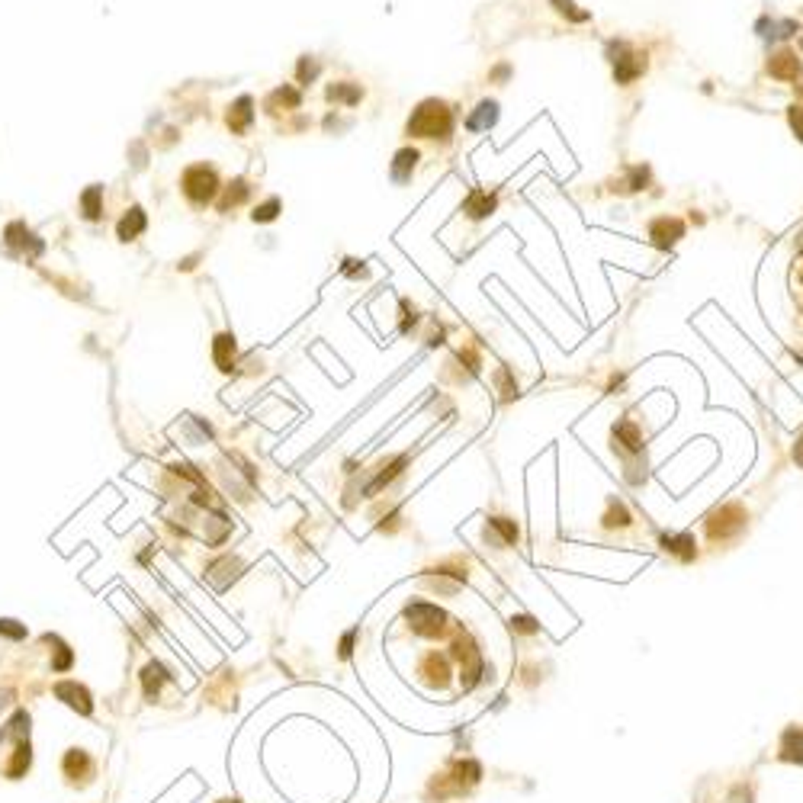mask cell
I'll return each mask as SVG.
<instances>
[{"label":"cell","mask_w":803,"mask_h":803,"mask_svg":"<svg viewBox=\"0 0 803 803\" xmlns=\"http://www.w3.org/2000/svg\"><path fill=\"white\" fill-rule=\"evenodd\" d=\"M454 132V113L441 100H428L415 110V116L409 119V135L415 138H447Z\"/></svg>","instance_id":"1"},{"label":"cell","mask_w":803,"mask_h":803,"mask_svg":"<svg viewBox=\"0 0 803 803\" xmlns=\"http://www.w3.org/2000/svg\"><path fill=\"white\" fill-rule=\"evenodd\" d=\"M409 620H411V630H415V633H421V636H434V633H441L444 630V620H447V617H444V610L441 608H434V604H411L409 608Z\"/></svg>","instance_id":"2"},{"label":"cell","mask_w":803,"mask_h":803,"mask_svg":"<svg viewBox=\"0 0 803 803\" xmlns=\"http://www.w3.org/2000/svg\"><path fill=\"white\" fill-rule=\"evenodd\" d=\"M745 527V511L739 505H726L720 508V511L710 514V521H707V531H710V537H732V533H739Z\"/></svg>","instance_id":"3"},{"label":"cell","mask_w":803,"mask_h":803,"mask_svg":"<svg viewBox=\"0 0 803 803\" xmlns=\"http://www.w3.org/2000/svg\"><path fill=\"white\" fill-rule=\"evenodd\" d=\"M183 187H187L190 200L206 203V200H213V193H215V174L206 168H193V170H187V177H183Z\"/></svg>","instance_id":"4"},{"label":"cell","mask_w":803,"mask_h":803,"mask_svg":"<svg viewBox=\"0 0 803 803\" xmlns=\"http://www.w3.org/2000/svg\"><path fill=\"white\" fill-rule=\"evenodd\" d=\"M649 235L655 238V245H659V247H668V245H675V241L685 235V225H681L678 219H655L653 228H649Z\"/></svg>","instance_id":"5"},{"label":"cell","mask_w":803,"mask_h":803,"mask_svg":"<svg viewBox=\"0 0 803 803\" xmlns=\"http://www.w3.org/2000/svg\"><path fill=\"white\" fill-rule=\"evenodd\" d=\"M797 71H800V61H797L794 52H777L768 61V74L777 81H797Z\"/></svg>","instance_id":"6"},{"label":"cell","mask_w":803,"mask_h":803,"mask_svg":"<svg viewBox=\"0 0 803 803\" xmlns=\"http://www.w3.org/2000/svg\"><path fill=\"white\" fill-rule=\"evenodd\" d=\"M55 694H58V697H65L68 704H71L74 710H81V713H91L93 710L91 694H87L81 685H74V681H61V685L55 687Z\"/></svg>","instance_id":"7"},{"label":"cell","mask_w":803,"mask_h":803,"mask_svg":"<svg viewBox=\"0 0 803 803\" xmlns=\"http://www.w3.org/2000/svg\"><path fill=\"white\" fill-rule=\"evenodd\" d=\"M91 771H93V764H91V758H87V752L71 749L65 755V774L71 777V781H87Z\"/></svg>","instance_id":"8"},{"label":"cell","mask_w":803,"mask_h":803,"mask_svg":"<svg viewBox=\"0 0 803 803\" xmlns=\"http://www.w3.org/2000/svg\"><path fill=\"white\" fill-rule=\"evenodd\" d=\"M415 164H418V151L415 148H402L399 155H395V161H392V180L395 183H405L411 177V170H415Z\"/></svg>","instance_id":"9"},{"label":"cell","mask_w":803,"mask_h":803,"mask_svg":"<svg viewBox=\"0 0 803 803\" xmlns=\"http://www.w3.org/2000/svg\"><path fill=\"white\" fill-rule=\"evenodd\" d=\"M614 441L620 444L623 450H630V454H633V450H640V447H643L640 428H636L633 421H617V424H614Z\"/></svg>","instance_id":"10"},{"label":"cell","mask_w":803,"mask_h":803,"mask_svg":"<svg viewBox=\"0 0 803 803\" xmlns=\"http://www.w3.org/2000/svg\"><path fill=\"white\" fill-rule=\"evenodd\" d=\"M781 758L803 764V730H787L781 739Z\"/></svg>","instance_id":"11"},{"label":"cell","mask_w":803,"mask_h":803,"mask_svg":"<svg viewBox=\"0 0 803 803\" xmlns=\"http://www.w3.org/2000/svg\"><path fill=\"white\" fill-rule=\"evenodd\" d=\"M662 543H665V550H668V553H675V556H681V559H691V556H694V537H691V533H678V537H665Z\"/></svg>","instance_id":"12"},{"label":"cell","mask_w":803,"mask_h":803,"mask_svg":"<svg viewBox=\"0 0 803 803\" xmlns=\"http://www.w3.org/2000/svg\"><path fill=\"white\" fill-rule=\"evenodd\" d=\"M495 119H498V106H495V103H479L476 116L469 119V129H473V132L489 129V126H495Z\"/></svg>","instance_id":"13"},{"label":"cell","mask_w":803,"mask_h":803,"mask_svg":"<svg viewBox=\"0 0 803 803\" xmlns=\"http://www.w3.org/2000/svg\"><path fill=\"white\" fill-rule=\"evenodd\" d=\"M495 209V196H489V193H473L466 200V213L473 215V219H482V215H489Z\"/></svg>","instance_id":"14"},{"label":"cell","mask_w":803,"mask_h":803,"mask_svg":"<svg viewBox=\"0 0 803 803\" xmlns=\"http://www.w3.org/2000/svg\"><path fill=\"white\" fill-rule=\"evenodd\" d=\"M29 758H33L29 755V742L20 739V742H16V752H14V762L7 764V777H20L23 771L29 768Z\"/></svg>","instance_id":"15"},{"label":"cell","mask_w":803,"mask_h":803,"mask_svg":"<svg viewBox=\"0 0 803 803\" xmlns=\"http://www.w3.org/2000/svg\"><path fill=\"white\" fill-rule=\"evenodd\" d=\"M142 678H145V694H148V697H155V694H158V687H161L164 681H168V675H164V668L158 665V662H151V665L145 668V675H142Z\"/></svg>","instance_id":"16"},{"label":"cell","mask_w":803,"mask_h":803,"mask_svg":"<svg viewBox=\"0 0 803 803\" xmlns=\"http://www.w3.org/2000/svg\"><path fill=\"white\" fill-rule=\"evenodd\" d=\"M142 228H145V215H142V209H132V213L123 219V225H119V235H123V238H132V235H138Z\"/></svg>","instance_id":"17"},{"label":"cell","mask_w":803,"mask_h":803,"mask_svg":"<svg viewBox=\"0 0 803 803\" xmlns=\"http://www.w3.org/2000/svg\"><path fill=\"white\" fill-rule=\"evenodd\" d=\"M764 29H771L768 36H790V33H797V23H768V20H762V23H758V33H764Z\"/></svg>","instance_id":"18"},{"label":"cell","mask_w":803,"mask_h":803,"mask_svg":"<svg viewBox=\"0 0 803 803\" xmlns=\"http://www.w3.org/2000/svg\"><path fill=\"white\" fill-rule=\"evenodd\" d=\"M553 4H556L559 14H566L569 20H576V23L588 20V14H585V10H576V4H572V0H553Z\"/></svg>","instance_id":"19"},{"label":"cell","mask_w":803,"mask_h":803,"mask_svg":"<svg viewBox=\"0 0 803 803\" xmlns=\"http://www.w3.org/2000/svg\"><path fill=\"white\" fill-rule=\"evenodd\" d=\"M0 633L10 636V640H23V636H26V627H20L16 620H0Z\"/></svg>","instance_id":"20"},{"label":"cell","mask_w":803,"mask_h":803,"mask_svg":"<svg viewBox=\"0 0 803 803\" xmlns=\"http://www.w3.org/2000/svg\"><path fill=\"white\" fill-rule=\"evenodd\" d=\"M328 97H331V100H347V103H357V100H360V91H344V87H331Z\"/></svg>","instance_id":"21"},{"label":"cell","mask_w":803,"mask_h":803,"mask_svg":"<svg viewBox=\"0 0 803 803\" xmlns=\"http://www.w3.org/2000/svg\"><path fill=\"white\" fill-rule=\"evenodd\" d=\"M55 646H58V659H55L52 668H58V672H65L68 665H71V653H68V646H61L58 640H55Z\"/></svg>","instance_id":"22"},{"label":"cell","mask_w":803,"mask_h":803,"mask_svg":"<svg viewBox=\"0 0 803 803\" xmlns=\"http://www.w3.org/2000/svg\"><path fill=\"white\" fill-rule=\"evenodd\" d=\"M790 126H794V132L803 138V106H790Z\"/></svg>","instance_id":"23"},{"label":"cell","mask_w":803,"mask_h":803,"mask_svg":"<svg viewBox=\"0 0 803 803\" xmlns=\"http://www.w3.org/2000/svg\"><path fill=\"white\" fill-rule=\"evenodd\" d=\"M97 196H100L97 190H91V193L84 196V206H87V215H91V219H97V215H100L97 213Z\"/></svg>","instance_id":"24"},{"label":"cell","mask_w":803,"mask_h":803,"mask_svg":"<svg viewBox=\"0 0 803 803\" xmlns=\"http://www.w3.org/2000/svg\"><path fill=\"white\" fill-rule=\"evenodd\" d=\"M273 215H277V203H267V206H260L254 213V219H273Z\"/></svg>","instance_id":"25"},{"label":"cell","mask_w":803,"mask_h":803,"mask_svg":"<svg viewBox=\"0 0 803 803\" xmlns=\"http://www.w3.org/2000/svg\"><path fill=\"white\" fill-rule=\"evenodd\" d=\"M614 524H627V511H623V508H617V511L608 514V527H614Z\"/></svg>","instance_id":"26"},{"label":"cell","mask_w":803,"mask_h":803,"mask_svg":"<svg viewBox=\"0 0 803 803\" xmlns=\"http://www.w3.org/2000/svg\"><path fill=\"white\" fill-rule=\"evenodd\" d=\"M646 177H649V170H636L633 174V180H630V190H643V183H646Z\"/></svg>","instance_id":"27"},{"label":"cell","mask_w":803,"mask_h":803,"mask_svg":"<svg viewBox=\"0 0 803 803\" xmlns=\"http://www.w3.org/2000/svg\"><path fill=\"white\" fill-rule=\"evenodd\" d=\"M514 623H518V630H524V633H533V630H537V623H533L531 617H518Z\"/></svg>","instance_id":"28"},{"label":"cell","mask_w":803,"mask_h":803,"mask_svg":"<svg viewBox=\"0 0 803 803\" xmlns=\"http://www.w3.org/2000/svg\"><path fill=\"white\" fill-rule=\"evenodd\" d=\"M794 460H797V463H803V437H800V441H797V450H794Z\"/></svg>","instance_id":"29"},{"label":"cell","mask_w":803,"mask_h":803,"mask_svg":"<svg viewBox=\"0 0 803 803\" xmlns=\"http://www.w3.org/2000/svg\"><path fill=\"white\" fill-rule=\"evenodd\" d=\"M222 803H235V800H222Z\"/></svg>","instance_id":"30"}]
</instances>
